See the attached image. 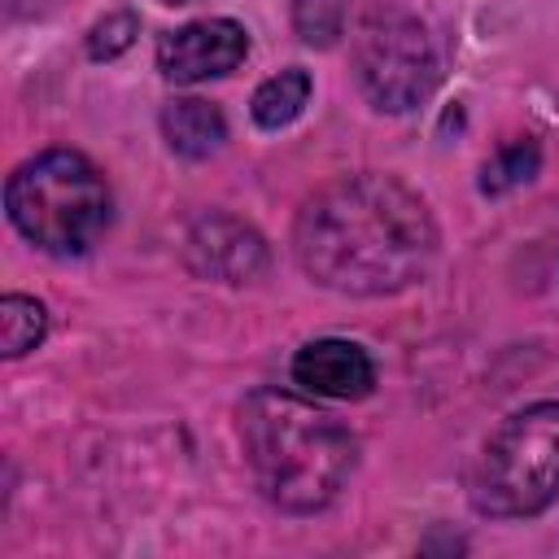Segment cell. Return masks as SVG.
<instances>
[{
    "instance_id": "cell-1",
    "label": "cell",
    "mask_w": 559,
    "mask_h": 559,
    "mask_svg": "<svg viewBox=\"0 0 559 559\" xmlns=\"http://www.w3.org/2000/svg\"><path fill=\"white\" fill-rule=\"evenodd\" d=\"M297 258L310 280L354 297L402 293L437 253L428 205L393 175H345L323 183L297 214Z\"/></svg>"
},
{
    "instance_id": "cell-2",
    "label": "cell",
    "mask_w": 559,
    "mask_h": 559,
    "mask_svg": "<svg viewBox=\"0 0 559 559\" xmlns=\"http://www.w3.org/2000/svg\"><path fill=\"white\" fill-rule=\"evenodd\" d=\"M240 437L258 489L284 511H319L354 472V437L319 406L258 389L240 406Z\"/></svg>"
},
{
    "instance_id": "cell-3",
    "label": "cell",
    "mask_w": 559,
    "mask_h": 559,
    "mask_svg": "<svg viewBox=\"0 0 559 559\" xmlns=\"http://www.w3.org/2000/svg\"><path fill=\"white\" fill-rule=\"evenodd\" d=\"M13 227L44 253H87L109 227V188L74 148H48L22 162L4 183Z\"/></svg>"
},
{
    "instance_id": "cell-4",
    "label": "cell",
    "mask_w": 559,
    "mask_h": 559,
    "mask_svg": "<svg viewBox=\"0 0 559 559\" xmlns=\"http://www.w3.org/2000/svg\"><path fill=\"white\" fill-rule=\"evenodd\" d=\"M559 498V402H537L498 424L472 472V502L485 515L520 520Z\"/></svg>"
},
{
    "instance_id": "cell-5",
    "label": "cell",
    "mask_w": 559,
    "mask_h": 559,
    "mask_svg": "<svg viewBox=\"0 0 559 559\" xmlns=\"http://www.w3.org/2000/svg\"><path fill=\"white\" fill-rule=\"evenodd\" d=\"M354 61H358L362 92L389 114L419 105L437 87L432 39H428L419 17L397 13V9H376L362 22L358 44H354Z\"/></svg>"
},
{
    "instance_id": "cell-6",
    "label": "cell",
    "mask_w": 559,
    "mask_h": 559,
    "mask_svg": "<svg viewBox=\"0 0 559 559\" xmlns=\"http://www.w3.org/2000/svg\"><path fill=\"white\" fill-rule=\"evenodd\" d=\"M249 35L231 17H201L157 39V66L170 83H201L245 61Z\"/></svg>"
},
{
    "instance_id": "cell-7",
    "label": "cell",
    "mask_w": 559,
    "mask_h": 559,
    "mask_svg": "<svg viewBox=\"0 0 559 559\" xmlns=\"http://www.w3.org/2000/svg\"><path fill=\"white\" fill-rule=\"evenodd\" d=\"M188 262L210 275V280H227V284H240L249 275L262 271L266 262V249H262V236L227 214H214V218H201L188 236Z\"/></svg>"
},
{
    "instance_id": "cell-8",
    "label": "cell",
    "mask_w": 559,
    "mask_h": 559,
    "mask_svg": "<svg viewBox=\"0 0 559 559\" xmlns=\"http://www.w3.org/2000/svg\"><path fill=\"white\" fill-rule=\"evenodd\" d=\"M293 380L319 397H367L376 384V367L362 345L354 341H310L293 358Z\"/></svg>"
},
{
    "instance_id": "cell-9",
    "label": "cell",
    "mask_w": 559,
    "mask_h": 559,
    "mask_svg": "<svg viewBox=\"0 0 559 559\" xmlns=\"http://www.w3.org/2000/svg\"><path fill=\"white\" fill-rule=\"evenodd\" d=\"M162 131H166V144L179 153V157H210L218 153V144L227 140V122L218 114V105L210 100H197V96H179L162 109Z\"/></svg>"
},
{
    "instance_id": "cell-10",
    "label": "cell",
    "mask_w": 559,
    "mask_h": 559,
    "mask_svg": "<svg viewBox=\"0 0 559 559\" xmlns=\"http://www.w3.org/2000/svg\"><path fill=\"white\" fill-rule=\"evenodd\" d=\"M306 100H310V74L297 70V66H288V70L271 74V79L253 92L249 109H253V122H258V127L280 131V127H288V122L306 109Z\"/></svg>"
},
{
    "instance_id": "cell-11",
    "label": "cell",
    "mask_w": 559,
    "mask_h": 559,
    "mask_svg": "<svg viewBox=\"0 0 559 559\" xmlns=\"http://www.w3.org/2000/svg\"><path fill=\"white\" fill-rule=\"evenodd\" d=\"M44 328H48V314L35 297L9 293L0 301V345H4L9 358H22L26 349H35L44 341Z\"/></svg>"
},
{
    "instance_id": "cell-12",
    "label": "cell",
    "mask_w": 559,
    "mask_h": 559,
    "mask_svg": "<svg viewBox=\"0 0 559 559\" xmlns=\"http://www.w3.org/2000/svg\"><path fill=\"white\" fill-rule=\"evenodd\" d=\"M537 166H542L537 144H533V140H511V144H502V148L485 162L480 188H485V192H507V188H515V183L533 179V175H537Z\"/></svg>"
},
{
    "instance_id": "cell-13",
    "label": "cell",
    "mask_w": 559,
    "mask_h": 559,
    "mask_svg": "<svg viewBox=\"0 0 559 559\" xmlns=\"http://www.w3.org/2000/svg\"><path fill=\"white\" fill-rule=\"evenodd\" d=\"M293 26L306 44H332L345 31V0H297Z\"/></svg>"
},
{
    "instance_id": "cell-14",
    "label": "cell",
    "mask_w": 559,
    "mask_h": 559,
    "mask_svg": "<svg viewBox=\"0 0 559 559\" xmlns=\"http://www.w3.org/2000/svg\"><path fill=\"white\" fill-rule=\"evenodd\" d=\"M135 31H140L135 13H109L105 22L92 26V35H87V52H92L96 61H109V57H118V52L131 48Z\"/></svg>"
},
{
    "instance_id": "cell-15",
    "label": "cell",
    "mask_w": 559,
    "mask_h": 559,
    "mask_svg": "<svg viewBox=\"0 0 559 559\" xmlns=\"http://www.w3.org/2000/svg\"><path fill=\"white\" fill-rule=\"evenodd\" d=\"M170 4H188V0H170Z\"/></svg>"
}]
</instances>
